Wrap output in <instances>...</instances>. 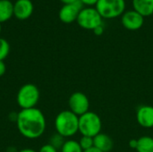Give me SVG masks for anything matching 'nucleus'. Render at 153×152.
I'll return each instance as SVG.
<instances>
[{"label": "nucleus", "instance_id": "0eeeda50", "mask_svg": "<svg viewBox=\"0 0 153 152\" xmlns=\"http://www.w3.org/2000/svg\"><path fill=\"white\" fill-rule=\"evenodd\" d=\"M68 105L70 111H72L76 116H81L83 114L89 112L90 100L84 93L81 91H76L70 96Z\"/></svg>", "mask_w": 153, "mask_h": 152}, {"label": "nucleus", "instance_id": "412c9836", "mask_svg": "<svg viewBox=\"0 0 153 152\" xmlns=\"http://www.w3.org/2000/svg\"><path fill=\"white\" fill-rule=\"evenodd\" d=\"M93 32H94V34L97 35V36L102 35V33L104 32V26H103V24H101L100 26L97 27V28L93 30Z\"/></svg>", "mask_w": 153, "mask_h": 152}, {"label": "nucleus", "instance_id": "7ed1b4c3", "mask_svg": "<svg viewBox=\"0 0 153 152\" xmlns=\"http://www.w3.org/2000/svg\"><path fill=\"white\" fill-rule=\"evenodd\" d=\"M102 123L98 114L89 111L79 116V132L82 136L94 138L100 133Z\"/></svg>", "mask_w": 153, "mask_h": 152}, {"label": "nucleus", "instance_id": "2eb2a0df", "mask_svg": "<svg viewBox=\"0 0 153 152\" xmlns=\"http://www.w3.org/2000/svg\"><path fill=\"white\" fill-rule=\"evenodd\" d=\"M137 152H153V138L145 135L138 139V144L136 148Z\"/></svg>", "mask_w": 153, "mask_h": 152}, {"label": "nucleus", "instance_id": "f8f14e48", "mask_svg": "<svg viewBox=\"0 0 153 152\" xmlns=\"http://www.w3.org/2000/svg\"><path fill=\"white\" fill-rule=\"evenodd\" d=\"M94 147L102 152H110L114 147V142L111 137L106 133H99L93 138Z\"/></svg>", "mask_w": 153, "mask_h": 152}, {"label": "nucleus", "instance_id": "b1692460", "mask_svg": "<svg viewBox=\"0 0 153 152\" xmlns=\"http://www.w3.org/2000/svg\"><path fill=\"white\" fill-rule=\"evenodd\" d=\"M137 144H138V140H135V139H133L129 142V147L132 148V149H134L136 150L137 148Z\"/></svg>", "mask_w": 153, "mask_h": 152}, {"label": "nucleus", "instance_id": "f03ea898", "mask_svg": "<svg viewBox=\"0 0 153 152\" xmlns=\"http://www.w3.org/2000/svg\"><path fill=\"white\" fill-rule=\"evenodd\" d=\"M55 128L64 138L72 137L79 132V116L70 110H64L56 116Z\"/></svg>", "mask_w": 153, "mask_h": 152}, {"label": "nucleus", "instance_id": "cd10ccee", "mask_svg": "<svg viewBox=\"0 0 153 152\" xmlns=\"http://www.w3.org/2000/svg\"><path fill=\"white\" fill-rule=\"evenodd\" d=\"M1 30H2V27H1V23H0V32H1Z\"/></svg>", "mask_w": 153, "mask_h": 152}, {"label": "nucleus", "instance_id": "9d476101", "mask_svg": "<svg viewBox=\"0 0 153 152\" xmlns=\"http://www.w3.org/2000/svg\"><path fill=\"white\" fill-rule=\"evenodd\" d=\"M33 12V4L30 0H17L13 4V14L20 20L28 19Z\"/></svg>", "mask_w": 153, "mask_h": 152}, {"label": "nucleus", "instance_id": "bb28decb", "mask_svg": "<svg viewBox=\"0 0 153 152\" xmlns=\"http://www.w3.org/2000/svg\"><path fill=\"white\" fill-rule=\"evenodd\" d=\"M18 152H36L34 150L32 149H23V150H21L20 151Z\"/></svg>", "mask_w": 153, "mask_h": 152}, {"label": "nucleus", "instance_id": "f257e3e1", "mask_svg": "<svg viewBox=\"0 0 153 152\" xmlns=\"http://www.w3.org/2000/svg\"><path fill=\"white\" fill-rule=\"evenodd\" d=\"M16 125L19 133L27 139H38L46 130L44 114L36 108L22 109L16 115Z\"/></svg>", "mask_w": 153, "mask_h": 152}, {"label": "nucleus", "instance_id": "20e7f679", "mask_svg": "<svg viewBox=\"0 0 153 152\" xmlns=\"http://www.w3.org/2000/svg\"><path fill=\"white\" fill-rule=\"evenodd\" d=\"M39 90L35 84L26 83L17 92L16 101L22 109L33 108L39 100Z\"/></svg>", "mask_w": 153, "mask_h": 152}, {"label": "nucleus", "instance_id": "f3484780", "mask_svg": "<svg viewBox=\"0 0 153 152\" xmlns=\"http://www.w3.org/2000/svg\"><path fill=\"white\" fill-rule=\"evenodd\" d=\"M10 52V45L8 41L3 38H0V61H4Z\"/></svg>", "mask_w": 153, "mask_h": 152}, {"label": "nucleus", "instance_id": "a878e982", "mask_svg": "<svg viewBox=\"0 0 153 152\" xmlns=\"http://www.w3.org/2000/svg\"><path fill=\"white\" fill-rule=\"evenodd\" d=\"M62 1L65 4H74L76 0H60Z\"/></svg>", "mask_w": 153, "mask_h": 152}, {"label": "nucleus", "instance_id": "c85d7f7f", "mask_svg": "<svg viewBox=\"0 0 153 152\" xmlns=\"http://www.w3.org/2000/svg\"><path fill=\"white\" fill-rule=\"evenodd\" d=\"M152 15H153V13H152Z\"/></svg>", "mask_w": 153, "mask_h": 152}, {"label": "nucleus", "instance_id": "393cba45", "mask_svg": "<svg viewBox=\"0 0 153 152\" xmlns=\"http://www.w3.org/2000/svg\"><path fill=\"white\" fill-rule=\"evenodd\" d=\"M83 152H102L101 151H100L99 149H97L96 147H92V148H91V149H88V150H86V151H83Z\"/></svg>", "mask_w": 153, "mask_h": 152}, {"label": "nucleus", "instance_id": "5701e85b", "mask_svg": "<svg viewBox=\"0 0 153 152\" xmlns=\"http://www.w3.org/2000/svg\"><path fill=\"white\" fill-rule=\"evenodd\" d=\"M81 1L83 4H87V5L91 6V5H96V4L98 3L99 0H81Z\"/></svg>", "mask_w": 153, "mask_h": 152}, {"label": "nucleus", "instance_id": "dca6fc26", "mask_svg": "<svg viewBox=\"0 0 153 152\" xmlns=\"http://www.w3.org/2000/svg\"><path fill=\"white\" fill-rule=\"evenodd\" d=\"M61 152H83L82 147L79 144V142L74 140L65 141L64 145L61 148Z\"/></svg>", "mask_w": 153, "mask_h": 152}, {"label": "nucleus", "instance_id": "423d86ee", "mask_svg": "<svg viewBox=\"0 0 153 152\" xmlns=\"http://www.w3.org/2000/svg\"><path fill=\"white\" fill-rule=\"evenodd\" d=\"M102 19L103 18L99 13L96 8L87 7L82 8L80 11L76 22L82 29L94 30L97 27L103 24Z\"/></svg>", "mask_w": 153, "mask_h": 152}, {"label": "nucleus", "instance_id": "6ab92c4d", "mask_svg": "<svg viewBox=\"0 0 153 152\" xmlns=\"http://www.w3.org/2000/svg\"><path fill=\"white\" fill-rule=\"evenodd\" d=\"M64 139H65V138H64L63 136H61L60 134L56 133V134H55V135H53V136L51 137L49 144H51L52 146H54L56 150L59 149V148L61 149L62 146L64 145L65 142Z\"/></svg>", "mask_w": 153, "mask_h": 152}, {"label": "nucleus", "instance_id": "1a4fd4ad", "mask_svg": "<svg viewBox=\"0 0 153 152\" xmlns=\"http://www.w3.org/2000/svg\"><path fill=\"white\" fill-rule=\"evenodd\" d=\"M137 123L144 128L153 127V107L152 106H141L136 113Z\"/></svg>", "mask_w": 153, "mask_h": 152}, {"label": "nucleus", "instance_id": "39448f33", "mask_svg": "<svg viewBox=\"0 0 153 152\" xmlns=\"http://www.w3.org/2000/svg\"><path fill=\"white\" fill-rule=\"evenodd\" d=\"M96 9L104 19H114L125 13V0H99Z\"/></svg>", "mask_w": 153, "mask_h": 152}, {"label": "nucleus", "instance_id": "9b49d317", "mask_svg": "<svg viewBox=\"0 0 153 152\" xmlns=\"http://www.w3.org/2000/svg\"><path fill=\"white\" fill-rule=\"evenodd\" d=\"M82 9H80L76 4H64L60 11H59V19L61 22L65 23H71L77 20V17L79 15V13Z\"/></svg>", "mask_w": 153, "mask_h": 152}, {"label": "nucleus", "instance_id": "6e6552de", "mask_svg": "<svg viewBox=\"0 0 153 152\" xmlns=\"http://www.w3.org/2000/svg\"><path fill=\"white\" fill-rule=\"evenodd\" d=\"M122 25L129 30H137L144 23V17L134 10H129L122 14Z\"/></svg>", "mask_w": 153, "mask_h": 152}, {"label": "nucleus", "instance_id": "a211bd4d", "mask_svg": "<svg viewBox=\"0 0 153 152\" xmlns=\"http://www.w3.org/2000/svg\"><path fill=\"white\" fill-rule=\"evenodd\" d=\"M79 144L82 147V151H86L88 149H91L94 146L93 138L89 137V136H82L79 141Z\"/></svg>", "mask_w": 153, "mask_h": 152}, {"label": "nucleus", "instance_id": "4be33fe9", "mask_svg": "<svg viewBox=\"0 0 153 152\" xmlns=\"http://www.w3.org/2000/svg\"><path fill=\"white\" fill-rule=\"evenodd\" d=\"M6 71V65L4 61H0V77L3 76L5 73Z\"/></svg>", "mask_w": 153, "mask_h": 152}, {"label": "nucleus", "instance_id": "4468645a", "mask_svg": "<svg viewBox=\"0 0 153 152\" xmlns=\"http://www.w3.org/2000/svg\"><path fill=\"white\" fill-rule=\"evenodd\" d=\"M13 14V4L10 0H0V23L9 20Z\"/></svg>", "mask_w": 153, "mask_h": 152}, {"label": "nucleus", "instance_id": "aec40b11", "mask_svg": "<svg viewBox=\"0 0 153 152\" xmlns=\"http://www.w3.org/2000/svg\"><path fill=\"white\" fill-rule=\"evenodd\" d=\"M39 152H57V150L54 147V146H52L51 144H45V145H43L40 149H39Z\"/></svg>", "mask_w": 153, "mask_h": 152}, {"label": "nucleus", "instance_id": "ddd939ff", "mask_svg": "<svg viewBox=\"0 0 153 152\" xmlns=\"http://www.w3.org/2000/svg\"><path fill=\"white\" fill-rule=\"evenodd\" d=\"M134 10L143 17L152 15L153 0H133Z\"/></svg>", "mask_w": 153, "mask_h": 152}]
</instances>
